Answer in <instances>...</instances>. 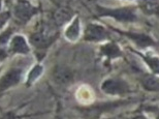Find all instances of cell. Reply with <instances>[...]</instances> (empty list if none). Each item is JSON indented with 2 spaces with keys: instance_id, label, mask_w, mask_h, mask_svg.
<instances>
[{
  "instance_id": "cell-1",
  "label": "cell",
  "mask_w": 159,
  "mask_h": 119,
  "mask_svg": "<svg viewBox=\"0 0 159 119\" xmlns=\"http://www.w3.org/2000/svg\"><path fill=\"white\" fill-rule=\"evenodd\" d=\"M36 12V8L33 7L26 0H19L15 7L16 17L21 23H26Z\"/></svg>"
},
{
  "instance_id": "cell-2",
  "label": "cell",
  "mask_w": 159,
  "mask_h": 119,
  "mask_svg": "<svg viewBox=\"0 0 159 119\" xmlns=\"http://www.w3.org/2000/svg\"><path fill=\"white\" fill-rule=\"evenodd\" d=\"M52 40H53V35L44 27L40 28L36 32H34L30 37V41L32 43L33 46H35L37 48L47 47L48 45L52 43Z\"/></svg>"
},
{
  "instance_id": "cell-3",
  "label": "cell",
  "mask_w": 159,
  "mask_h": 119,
  "mask_svg": "<svg viewBox=\"0 0 159 119\" xmlns=\"http://www.w3.org/2000/svg\"><path fill=\"white\" fill-rule=\"evenodd\" d=\"M103 15L111 16L119 21H134L136 17L134 12L130 9L122 8V9H104Z\"/></svg>"
},
{
  "instance_id": "cell-4",
  "label": "cell",
  "mask_w": 159,
  "mask_h": 119,
  "mask_svg": "<svg viewBox=\"0 0 159 119\" xmlns=\"http://www.w3.org/2000/svg\"><path fill=\"white\" fill-rule=\"evenodd\" d=\"M22 72L20 69H11L0 80V90H4L18 84L21 79Z\"/></svg>"
},
{
  "instance_id": "cell-5",
  "label": "cell",
  "mask_w": 159,
  "mask_h": 119,
  "mask_svg": "<svg viewBox=\"0 0 159 119\" xmlns=\"http://www.w3.org/2000/svg\"><path fill=\"white\" fill-rule=\"evenodd\" d=\"M107 36V31L99 25H90L86 30L85 38L88 40H101Z\"/></svg>"
},
{
  "instance_id": "cell-6",
  "label": "cell",
  "mask_w": 159,
  "mask_h": 119,
  "mask_svg": "<svg viewBox=\"0 0 159 119\" xmlns=\"http://www.w3.org/2000/svg\"><path fill=\"white\" fill-rule=\"evenodd\" d=\"M101 89L109 94H119V93H123L125 91L126 86L116 80H107V81L103 82Z\"/></svg>"
},
{
  "instance_id": "cell-7",
  "label": "cell",
  "mask_w": 159,
  "mask_h": 119,
  "mask_svg": "<svg viewBox=\"0 0 159 119\" xmlns=\"http://www.w3.org/2000/svg\"><path fill=\"white\" fill-rule=\"evenodd\" d=\"M54 79L59 84H68L72 80V73L68 69H66V67L58 66L54 70Z\"/></svg>"
},
{
  "instance_id": "cell-8",
  "label": "cell",
  "mask_w": 159,
  "mask_h": 119,
  "mask_svg": "<svg viewBox=\"0 0 159 119\" xmlns=\"http://www.w3.org/2000/svg\"><path fill=\"white\" fill-rule=\"evenodd\" d=\"M11 50L14 53L26 54L29 52V48L27 46L26 40H25V38L23 36H21V35H16V36L12 38Z\"/></svg>"
},
{
  "instance_id": "cell-9",
  "label": "cell",
  "mask_w": 159,
  "mask_h": 119,
  "mask_svg": "<svg viewBox=\"0 0 159 119\" xmlns=\"http://www.w3.org/2000/svg\"><path fill=\"white\" fill-rule=\"evenodd\" d=\"M80 34V22L79 19H75L71 25L65 31V36L68 40H75Z\"/></svg>"
},
{
  "instance_id": "cell-10",
  "label": "cell",
  "mask_w": 159,
  "mask_h": 119,
  "mask_svg": "<svg viewBox=\"0 0 159 119\" xmlns=\"http://www.w3.org/2000/svg\"><path fill=\"white\" fill-rule=\"evenodd\" d=\"M129 36L131 37L139 47H148L154 44L153 40H152L150 37L144 34H130Z\"/></svg>"
},
{
  "instance_id": "cell-11",
  "label": "cell",
  "mask_w": 159,
  "mask_h": 119,
  "mask_svg": "<svg viewBox=\"0 0 159 119\" xmlns=\"http://www.w3.org/2000/svg\"><path fill=\"white\" fill-rule=\"evenodd\" d=\"M143 84L149 90H159V80L154 77L147 76L143 80Z\"/></svg>"
},
{
  "instance_id": "cell-12",
  "label": "cell",
  "mask_w": 159,
  "mask_h": 119,
  "mask_svg": "<svg viewBox=\"0 0 159 119\" xmlns=\"http://www.w3.org/2000/svg\"><path fill=\"white\" fill-rule=\"evenodd\" d=\"M43 74V66L41 65H35L33 67V69L29 73L27 80V85H31L32 83L37 80L40 77V75Z\"/></svg>"
},
{
  "instance_id": "cell-13",
  "label": "cell",
  "mask_w": 159,
  "mask_h": 119,
  "mask_svg": "<svg viewBox=\"0 0 159 119\" xmlns=\"http://www.w3.org/2000/svg\"><path fill=\"white\" fill-rule=\"evenodd\" d=\"M102 50H103V53L109 57H117L121 54L119 48L117 47L115 44H112V43L106 45V46L102 48Z\"/></svg>"
},
{
  "instance_id": "cell-14",
  "label": "cell",
  "mask_w": 159,
  "mask_h": 119,
  "mask_svg": "<svg viewBox=\"0 0 159 119\" xmlns=\"http://www.w3.org/2000/svg\"><path fill=\"white\" fill-rule=\"evenodd\" d=\"M68 18H69V14L66 12V11H59V12H57L55 15V21L57 22V24H59V25L65 23V22L68 20Z\"/></svg>"
},
{
  "instance_id": "cell-15",
  "label": "cell",
  "mask_w": 159,
  "mask_h": 119,
  "mask_svg": "<svg viewBox=\"0 0 159 119\" xmlns=\"http://www.w3.org/2000/svg\"><path fill=\"white\" fill-rule=\"evenodd\" d=\"M149 65L151 66V69L154 70L155 73L159 74V59L158 58H149L147 59Z\"/></svg>"
},
{
  "instance_id": "cell-16",
  "label": "cell",
  "mask_w": 159,
  "mask_h": 119,
  "mask_svg": "<svg viewBox=\"0 0 159 119\" xmlns=\"http://www.w3.org/2000/svg\"><path fill=\"white\" fill-rule=\"evenodd\" d=\"M11 34V29H8L5 32H3V33L0 35V45H4V44L7 43Z\"/></svg>"
},
{
  "instance_id": "cell-17",
  "label": "cell",
  "mask_w": 159,
  "mask_h": 119,
  "mask_svg": "<svg viewBox=\"0 0 159 119\" xmlns=\"http://www.w3.org/2000/svg\"><path fill=\"white\" fill-rule=\"evenodd\" d=\"M7 18H8V14H3V15L0 16V27H1L6 21H7Z\"/></svg>"
},
{
  "instance_id": "cell-18",
  "label": "cell",
  "mask_w": 159,
  "mask_h": 119,
  "mask_svg": "<svg viewBox=\"0 0 159 119\" xmlns=\"http://www.w3.org/2000/svg\"><path fill=\"white\" fill-rule=\"evenodd\" d=\"M5 56H6V54L4 53V51H0V59L4 58Z\"/></svg>"
},
{
  "instance_id": "cell-19",
  "label": "cell",
  "mask_w": 159,
  "mask_h": 119,
  "mask_svg": "<svg viewBox=\"0 0 159 119\" xmlns=\"http://www.w3.org/2000/svg\"><path fill=\"white\" fill-rule=\"evenodd\" d=\"M133 119H146L144 116H138V117H134Z\"/></svg>"
},
{
  "instance_id": "cell-20",
  "label": "cell",
  "mask_w": 159,
  "mask_h": 119,
  "mask_svg": "<svg viewBox=\"0 0 159 119\" xmlns=\"http://www.w3.org/2000/svg\"><path fill=\"white\" fill-rule=\"evenodd\" d=\"M0 8H1V0H0Z\"/></svg>"
}]
</instances>
